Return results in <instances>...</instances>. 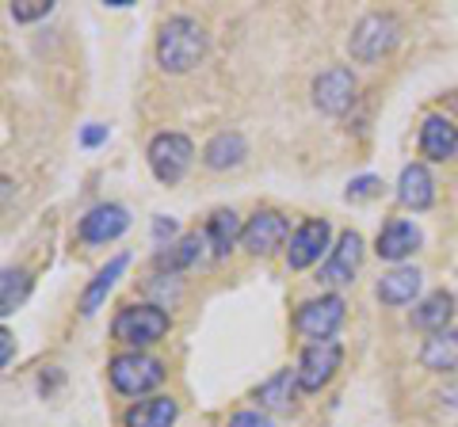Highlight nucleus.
<instances>
[{
    "label": "nucleus",
    "mask_w": 458,
    "mask_h": 427,
    "mask_svg": "<svg viewBox=\"0 0 458 427\" xmlns=\"http://www.w3.org/2000/svg\"><path fill=\"white\" fill-rule=\"evenodd\" d=\"M207 58V31L191 16H172L157 35V62L165 73H188Z\"/></svg>",
    "instance_id": "f257e3e1"
},
{
    "label": "nucleus",
    "mask_w": 458,
    "mask_h": 427,
    "mask_svg": "<svg viewBox=\"0 0 458 427\" xmlns=\"http://www.w3.org/2000/svg\"><path fill=\"white\" fill-rule=\"evenodd\" d=\"M401 38V23L397 16H390V12H370V16H363L360 23L352 27V38H348V54L355 62H378L386 58Z\"/></svg>",
    "instance_id": "f03ea898"
},
{
    "label": "nucleus",
    "mask_w": 458,
    "mask_h": 427,
    "mask_svg": "<svg viewBox=\"0 0 458 427\" xmlns=\"http://www.w3.org/2000/svg\"><path fill=\"white\" fill-rule=\"evenodd\" d=\"M168 324H172L168 313L161 306L146 302V306H126L114 313L111 332H114V339H123V344H131V347H149L157 339H165Z\"/></svg>",
    "instance_id": "7ed1b4c3"
},
{
    "label": "nucleus",
    "mask_w": 458,
    "mask_h": 427,
    "mask_svg": "<svg viewBox=\"0 0 458 427\" xmlns=\"http://www.w3.org/2000/svg\"><path fill=\"white\" fill-rule=\"evenodd\" d=\"M107 378L119 393L138 397V393H149L165 381V363L153 359V355H141V351H126V355H114L111 359Z\"/></svg>",
    "instance_id": "20e7f679"
},
{
    "label": "nucleus",
    "mask_w": 458,
    "mask_h": 427,
    "mask_svg": "<svg viewBox=\"0 0 458 427\" xmlns=\"http://www.w3.org/2000/svg\"><path fill=\"white\" fill-rule=\"evenodd\" d=\"M146 156H149L153 176L161 180V183H180L183 176H188L191 161H195V146H191L188 134L165 130V134H157V138L149 141Z\"/></svg>",
    "instance_id": "39448f33"
},
{
    "label": "nucleus",
    "mask_w": 458,
    "mask_h": 427,
    "mask_svg": "<svg viewBox=\"0 0 458 427\" xmlns=\"http://www.w3.org/2000/svg\"><path fill=\"white\" fill-rule=\"evenodd\" d=\"M344 297L340 294H321L313 297V302H302L294 313V332L306 336L310 344H318V339H328L340 324H344Z\"/></svg>",
    "instance_id": "423d86ee"
},
{
    "label": "nucleus",
    "mask_w": 458,
    "mask_h": 427,
    "mask_svg": "<svg viewBox=\"0 0 458 427\" xmlns=\"http://www.w3.org/2000/svg\"><path fill=\"white\" fill-rule=\"evenodd\" d=\"M340 359H344V347L336 339H318V344H306L302 359H298V386L306 393H318L321 386L333 381V374L340 370Z\"/></svg>",
    "instance_id": "0eeeda50"
},
{
    "label": "nucleus",
    "mask_w": 458,
    "mask_h": 427,
    "mask_svg": "<svg viewBox=\"0 0 458 427\" xmlns=\"http://www.w3.org/2000/svg\"><path fill=\"white\" fill-rule=\"evenodd\" d=\"M355 92H360V80H355L348 65H333L313 80V104L325 115H344L355 104Z\"/></svg>",
    "instance_id": "6e6552de"
},
{
    "label": "nucleus",
    "mask_w": 458,
    "mask_h": 427,
    "mask_svg": "<svg viewBox=\"0 0 458 427\" xmlns=\"http://www.w3.org/2000/svg\"><path fill=\"white\" fill-rule=\"evenodd\" d=\"M328 237H333V225L325 218H310L291 233V248H286V264L291 272H306L321 260V252L328 248Z\"/></svg>",
    "instance_id": "1a4fd4ad"
},
{
    "label": "nucleus",
    "mask_w": 458,
    "mask_h": 427,
    "mask_svg": "<svg viewBox=\"0 0 458 427\" xmlns=\"http://www.w3.org/2000/svg\"><path fill=\"white\" fill-rule=\"evenodd\" d=\"M360 264H363V237L355 230H344L340 240L333 245V252H328L325 267H321V282H328V287H344V282L355 279Z\"/></svg>",
    "instance_id": "9d476101"
},
{
    "label": "nucleus",
    "mask_w": 458,
    "mask_h": 427,
    "mask_svg": "<svg viewBox=\"0 0 458 427\" xmlns=\"http://www.w3.org/2000/svg\"><path fill=\"white\" fill-rule=\"evenodd\" d=\"M286 233H291V225H286L279 210H256L245 225V233H241V245L252 255H271L276 248H283Z\"/></svg>",
    "instance_id": "9b49d317"
},
{
    "label": "nucleus",
    "mask_w": 458,
    "mask_h": 427,
    "mask_svg": "<svg viewBox=\"0 0 458 427\" xmlns=\"http://www.w3.org/2000/svg\"><path fill=\"white\" fill-rule=\"evenodd\" d=\"M131 230V214L119 203H99L81 218V240L84 245H107Z\"/></svg>",
    "instance_id": "f8f14e48"
},
{
    "label": "nucleus",
    "mask_w": 458,
    "mask_h": 427,
    "mask_svg": "<svg viewBox=\"0 0 458 427\" xmlns=\"http://www.w3.org/2000/svg\"><path fill=\"white\" fill-rule=\"evenodd\" d=\"M375 248H378L382 260L397 264V260H405V255H412L420 248V230L412 222H405V218H394V222H386L378 230V245Z\"/></svg>",
    "instance_id": "ddd939ff"
},
{
    "label": "nucleus",
    "mask_w": 458,
    "mask_h": 427,
    "mask_svg": "<svg viewBox=\"0 0 458 427\" xmlns=\"http://www.w3.org/2000/svg\"><path fill=\"white\" fill-rule=\"evenodd\" d=\"M420 153L428 161H447L458 153V126L443 115H428L420 126Z\"/></svg>",
    "instance_id": "4468645a"
},
{
    "label": "nucleus",
    "mask_w": 458,
    "mask_h": 427,
    "mask_svg": "<svg viewBox=\"0 0 458 427\" xmlns=\"http://www.w3.org/2000/svg\"><path fill=\"white\" fill-rule=\"evenodd\" d=\"M397 198L412 210H428L436 203V180L424 164H405L401 168V180H397Z\"/></svg>",
    "instance_id": "2eb2a0df"
},
{
    "label": "nucleus",
    "mask_w": 458,
    "mask_h": 427,
    "mask_svg": "<svg viewBox=\"0 0 458 427\" xmlns=\"http://www.w3.org/2000/svg\"><path fill=\"white\" fill-rule=\"evenodd\" d=\"M420 279L424 275L417 272V267H394V272H386L378 279L375 294H378L382 306H409L412 297L420 294Z\"/></svg>",
    "instance_id": "dca6fc26"
},
{
    "label": "nucleus",
    "mask_w": 458,
    "mask_h": 427,
    "mask_svg": "<svg viewBox=\"0 0 458 427\" xmlns=\"http://www.w3.org/2000/svg\"><path fill=\"white\" fill-rule=\"evenodd\" d=\"M249 156V141L241 138L237 130H222L207 141L203 149V164L214 168V172H225V168H237Z\"/></svg>",
    "instance_id": "f3484780"
},
{
    "label": "nucleus",
    "mask_w": 458,
    "mask_h": 427,
    "mask_svg": "<svg viewBox=\"0 0 458 427\" xmlns=\"http://www.w3.org/2000/svg\"><path fill=\"white\" fill-rule=\"evenodd\" d=\"M420 363L436 374H454L458 370V329H443L436 336L424 339L420 347Z\"/></svg>",
    "instance_id": "a211bd4d"
},
{
    "label": "nucleus",
    "mask_w": 458,
    "mask_h": 427,
    "mask_svg": "<svg viewBox=\"0 0 458 427\" xmlns=\"http://www.w3.org/2000/svg\"><path fill=\"white\" fill-rule=\"evenodd\" d=\"M180 416V405L172 397H149V401H138L134 408H126L123 423L126 427H172Z\"/></svg>",
    "instance_id": "6ab92c4d"
},
{
    "label": "nucleus",
    "mask_w": 458,
    "mask_h": 427,
    "mask_svg": "<svg viewBox=\"0 0 458 427\" xmlns=\"http://www.w3.org/2000/svg\"><path fill=\"white\" fill-rule=\"evenodd\" d=\"M294 389H302L298 386V370H276L260 389H256V401H260L264 408H271V412H291L294 408Z\"/></svg>",
    "instance_id": "aec40b11"
},
{
    "label": "nucleus",
    "mask_w": 458,
    "mask_h": 427,
    "mask_svg": "<svg viewBox=\"0 0 458 427\" xmlns=\"http://www.w3.org/2000/svg\"><path fill=\"white\" fill-rule=\"evenodd\" d=\"M454 317V294L451 290H436V294H428L424 302L412 309V324L424 332H443L447 329V321Z\"/></svg>",
    "instance_id": "412c9836"
},
{
    "label": "nucleus",
    "mask_w": 458,
    "mask_h": 427,
    "mask_svg": "<svg viewBox=\"0 0 458 427\" xmlns=\"http://www.w3.org/2000/svg\"><path fill=\"white\" fill-rule=\"evenodd\" d=\"M126 264H131V255L119 252V255H114V260L104 267V272H99V275L89 282V290H84V297H81V313H84V317H92V313H96L99 306H104V297L111 294L114 279H119V275L126 272Z\"/></svg>",
    "instance_id": "4be33fe9"
},
{
    "label": "nucleus",
    "mask_w": 458,
    "mask_h": 427,
    "mask_svg": "<svg viewBox=\"0 0 458 427\" xmlns=\"http://www.w3.org/2000/svg\"><path fill=\"white\" fill-rule=\"evenodd\" d=\"M203 240H207V237H199V233L180 237L176 245H168V248L157 252V260H153V264L161 267V272H172V275H176V272H183V267H191V264L199 260V255H203Z\"/></svg>",
    "instance_id": "5701e85b"
},
{
    "label": "nucleus",
    "mask_w": 458,
    "mask_h": 427,
    "mask_svg": "<svg viewBox=\"0 0 458 427\" xmlns=\"http://www.w3.org/2000/svg\"><path fill=\"white\" fill-rule=\"evenodd\" d=\"M241 233H245V225L237 222L233 210L210 214V222H207V240H210V252H214V255H229V248L237 245Z\"/></svg>",
    "instance_id": "b1692460"
},
{
    "label": "nucleus",
    "mask_w": 458,
    "mask_h": 427,
    "mask_svg": "<svg viewBox=\"0 0 458 427\" xmlns=\"http://www.w3.org/2000/svg\"><path fill=\"white\" fill-rule=\"evenodd\" d=\"M31 294V275L23 267H8L4 272V282H0V313H16L23 306V297Z\"/></svg>",
    "instance_id": "393cba45"
},
{
    "label": "nucleus",
    "mask_w": 458,
    "mask_h": 427,
    "mask_svg": "<svg viewBox=\"0 0 458 427\" xmlns=\"http://www.w3.org/2000/svg\"><path fill=\"white\" fill-rule=\"evenodd\" d=\"M50 12H54L50 0H16V4H12V20L16 23H35L42 16H50Z\"/></svg>",
    "instance_id": "a878e982"
},
{
    "label": "nucleus",
    "mask_w": 458,
    "mask_h": 427,
    "mask_svg": "<svg viewBox=\"0 0 458 427\" xmlns=\"http://www.w3.org/2000/svg\"><path fill=\"white\" fill-rule=\"evenodd\" d=\"M378 188H382L378 176H360V180H352V183H348V203H360V198L378 195Z\"/></svg>",
    "instance_id": "bb28decb"
},
{
    "label": "nucleus",
    "mask_w": 458,
    "mask_h": 427,
    "mask_svg": "<svg viewBox=\"0 0 458 427\" xmlns=\"http://www.w3.org/2000/svg\"><path fill=\"white\" fill-rule=\"evenodd\" d=\"M146 290H149V294H161V297H165V309H168V302H176V297H180V282H176V275H172L168 282L149 279V282H146Z\"/></svg>",
    "instance_id": "cd10ccee"
},
{
    "label": "nucleus",
    "mask_w": 458,
    "mask_h": 427,
    "mask_svg": "<svg viewBox=\"0 0 458 427\" xmlns=\"http://www.w3.org/2000/svg\"><path fill=\"white\" fill-rule=\"evenodd\" d=\"M104 141H107V126L104 122H89L81 130V146L84 149H96V146H104Z\"/></svg>",
    "instance_id": "c85d7f7f"
},
{
    "label": "nucleus",
    "mask_w": 458,
    "mask_h": 427,
    "mask_svg": "<svg viewBox=\"0 0 458 427\" xmlns=\"http://www.w3.org/2000/svg\"><path fill=\"white\" fill-rule=\"evenodd\" d=\"M229 427H271V420L260 416V412H233V416H229Z\"/></svg>",
    "instance_id": "c756f323"
},
{
    "label": "nucleus",
    "mask_w": 458,
    "mask_h": 427,
    "mask_svg": "<svg viewBox=\"0 0 458 427\" xmlns=\"http://www.w3.org/2000/svg\"><path fill=\"white\" fill-rule=\"evenodd\" d=\"M172 237H176V222H172V218H157L153 222V240H157V245H165V240H172Z\"/></svg>",
    "instance_id": "7c9ffc66"
},
{
    "label": "nucleus",
    "mask_w": 458,
    "mask_h": 427,
    "mask_svg": "<svg viewBox=\"0 0 458 427\" xmlns=\"http://www.w3.org/2000/svg\"><path fill=\"white\" fill-rule=\"evenodd\" d=\"M57 386H62V370H57V366L42 370V378H38V389H42V393H54Z\"/></svg>",
    "instance_id": "2f4dec72"
},
{
    "label": "nucleus",
    "mask_w": 458,
    "mask_h": 427,
    "mask_svg": "<svg viewBox=\"0 0 458 427\" xmlns=\"http://www.w3.org/2000/svg\"><path fill=\"white\" fill-rule=\"evenodd\" d=\"M0 363L12 366V332L8 329H0Z\"/></svg>",
    "instance_id": "473e14b6"
}]
</instances>
